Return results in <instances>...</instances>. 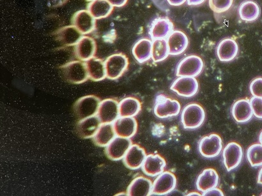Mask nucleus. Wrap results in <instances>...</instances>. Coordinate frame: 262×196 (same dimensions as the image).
<instances>
[{
  "label": "nucleus",
  "mask_w": 262,
  "mask_h": 196,
  "mask_svg": "<svg viewBox=\"0 0 262 196\" xmlns=\"http://www.w3.org/2000/svg\"><path fill=\"white\" fill-rule=\"evenodd\" d=\"M56 36L63 45L72 46L77 45L83 37V34L74 25H71L60 28L56 32Z\"/></svg>",
  "instance_id": "b1692460"
},
{
  "label": "nucleus",
  "mask_w": 262,
  "mask_h": 196,
  "mask_svg": "<svg viewBox=\"0 0 262 196\" xmlns=\"http://www.w3.org/2000/svg\"><path fill=\"white\" fill-rule=\"evenodd\" d=\"M203 196H223L224 194L222 191V190L219 189H217V188H214V189H212L210 190H208L207 192H205L203 193Z\"/></svg>",
  "instance_id": "e433bc0d"
},
{
  "label": "nucleus",
  "mask_w": 262,
  "mask_h": 196,
  "mask_svg": "<svg viewBox=\"0 0 262 196\" xmlns=\"http://www.w3.org/2000/svg\"><path fill=\"white\" fill-rule=\"evenodd\" d=\"M146 157L145 149L138 144H132L124 157V162L128 168L138 169L142 167Z\"/></svg>",
  "instance_id": "aec40b11"
},
{
  "label": "nucleus",
  "mask_w": 262,
  "mask_h": 196,
  "mask_svg": "<svg viewBox=\"0 0 262 196\" xmlns=\"http://www.w3.org/2000/svg\"><path fill=\"white\" fill-rule=\"evenodd\" d=\"M205 2V0H187V4L189 5H194V6L201 5Z\"/></svg>",
  "instance_id": "ea45409f"
},
{
  "label": "nucleus",
  "mask_w": 262,
  "mask_h": 196,
  "mask_svg": "<svg viewBox=\"0 0 262 196\" xmlns=\"http://www.w3.org/2000/svg\"><path fill=\"white\" fill-rule=\"evenodd\" d=\"M253 115L255 117L262 119V98L254 97L250 100Z\"/></svg>",
  "instance_id": "f704fd0d"
},
{
  "label": "nucleus",
  "mask_w": 262,
  "mask_h": 196,
  "mask_svg": "<svg viewBox=\"0 0 262 196\" xmlns=\"http://www.w3.org/2000/svg\"><path fill=\"white\" fill-rule=\"evenodd\" d=\"M204 63L199 56L190 55L182 59L177 66L176 75L178 77H196L204 69Z\"/></svg>",
  "instance_id": "423d86ee"
},
{
  "label": "nucleus",
  "mask_w": 262,
  "mask_h": 196,
  "mask_svg": "<svg viewBox=\"0 0 262 196\" xmlns=\"http://www.w3.org/2000/svg\"><path fill=\"white\" fill-rule=\"evenodd\" d=\"M177 178L171 172L164 171L158 175L153 183L151 194L163 195L169 194L176 189Z\"/></svg>",
  "instance_id": "1a4fd4ad"
},
{
  "label": "nucleus",
  "mask_w": 262,
  "mask_h": 196,
  "mask_svg": "<svg viewBox=\"0 0 262 196\" xmlns=\"http://www.w3.org/2000/svg\"><path fill=\"white\" fill-rule=\"evenodd\" d=\"M133 55L139 63H143L151 58L152 41L148 38H141L133 46Z\"/></svg>",
  "instance_id": "a878e982"
},
{
  "label": "nucleus",
  "mask_w": 262,
  "mask_h": 196,
  "mask_svg": "<svg viewBox=\"0 0 262 196\" xmlns=\"http://www.w3.org/2000/svg\"><path fill=\"white\" fill-rule=\"evenodd\" d=\"M219 175L215 169H205L200 175L196 181L197 189L203 193L216 188L219 184Z\"/></svg>",
  "instance_id": "412c9836"
},
{
  "label": "nucleus",
  "mask_w": 262,
  "mask_h": 196,
  "mask_svg": "<svg viewBox=\"0 0 262 196\" xmlns=\"http://www.w3.org/2000/svg\"><path fill=\"white\" fill-rule=\"evenodd\" d=\"M65 79L72 84H81L89 79L85 63L83 61H73L61 67Z\"/></svg>",
  "instance_id": "7ed1b4c3"
},
{
  "label": "nucleus",
  "mask_w": 262,
  "mask_h": 196,
  "mask_svg": "<svg viewBox=\"0 0 262 196\" xmlns=\"http://www.w3.org/2000/svg\"><path fill=\"white\" fill-rule=\"evenodd\" d=\"M238 15L244 21L252 22L258 19L260 14L258 5L251 0L243 2L238 9Z\"/></svg>",
  "instance_id": "cd10ccee"
},
{
  "label": "nucleus",
  "mask_w": 262,
  "mask_h": 196,
  "mask_svg": "<svg viewBox=\"0 0 262 196\" xmlns=\"http://www.w3.org/2000/svg\"><path fill=\"white\" fill-rule=\"evenodd\" d=\"M247 159L253 167L262 166V144H255L248 149Z\"/></svg>",
  "instance_id": "473e14b6"
},
{
  "label": "nucleus",
  "mask_w": 262,
  "mask_h": 196,
  "mask_svg": "<svg viewBox=\"0 0 262 196\" xmlns=\"http://www.w3.org/2000/svg\"><path fill=\"white\" fill-rule=\"evenodd\" d=\"M258 184L262 185V167L261 169L259 172L258 177Z\"/></svg>",
  "instance_id": "a19ab883"
},
{
  "label": "nucleus",
  "mask_w": 262,
  "mask_h": 196,
  "mask_svg": "<svg viewBox=\"0 0 262 196\" xmlns=\"http://www.w3.org/2000/svg\"><path fill=\"white\" fill-rule=\"evenodd\" d=\"M86 1L92 2V1H94V0H86Z\"/></svg>",
  "instance_id": "a18cd8bd"
},
{
  "label": "nucleus",
  "mask_w": 262,
  "mask_h": 196,
  "mask_svg": "<svg viewBox=\"0 0 262 196\" xmlns=\"http://www.w3.org/2000/svg\"><path fill=\"white\" fill-rule=\"evenodd\" d=\"M114 128L117 136L130 138L135 136L137 132V121L133 117L118 118L114 122Z\"/></svg>",
  "instance_id": "6ab92c4d"
},
{
  "label": "nucleus",
  "mask_w": 262,
  "mask_h": 196,
  "mask_svg": "<svg viewBox=\"0 0 262 196\" xmlns=\"http://www.w3.org/2000/svg\"><path fill=\"white\" fill-rule=\"evenodd\" d=\"M106 77L111 80L119 79L127 69L129 60L122 53L110 56L104 61Z\"/></svg>",
  "instance_id": "20e7f679"
},
{
  "label": "nucleus",
  "mask_w": 262,
  "mask_h": 196,
  "mask_svg": "<svg viewBox=\"0 0 262 196\" xmlns=\"http://www.w3.org/2000/svg\"><path fill=\"white\" fill-rule=\"evenodd\" d=\"M170 89L179 96L192 97L199 92V84L193 77H180L171 84Z\"/></svg>",
  "instance_id": "6e6552de"
},
{
  "label": "nucleus",
  "mask_w": 262,
  "mask_h": 196,
  "mask_svg": "<svg viewBox=\"0 0 262 196\" xmlns=\"http://www.w3.org/2000/svg\"><path fill=\"white\" fill-rule=\"evenodd\" d=\"M97 116L102 123H112L119 116V103L116 100L107 99L101 102Z\"/></svg>",
  "instance_id": "f8f14e48"
},
{
  "label": "nucleus",
  "mask_w": 262,
  "mask_h": 196,
  "mask_svg": "<svg viewBox=\"0 0 262 196\" xmlns=\"http://www.w3.org/2000/svg\"><path fill=\"white\" fill-rule=\"evenodd\" d=\"M114 125L112 123H102L96 135L94 136V141L96 145L100 147H106L111 143L115 138Z\"/></svg>",
  "instance_id": "c85d7f7f"
},
{
  "label": "nucleus",
  "mask_w": 262,
  "mask_h": 196,
  "mask_svg": "<svg viewBox=\"0 0 262 196\" xmlns=\"http://www.w3.org/2000/svg\"><path fill=\"white\" fill-rule=\"evenodd\" d=\"M101 100L95 95H86L77 100L74 105V112L80 121L93 117L98 112Z\"/></svg>",
  "instance_id": "f03ea898"
},
{
  "label": "nucleus",
  "mask_w": 262,
  "mask_h": 196,
  "mask_svg": "<svg viewBox=\"0 0 262 196\" xmlns=\"http://www.w3.org/2000/svg\"><path fill=\"white\" fill-rule=\"evenodd\" d=\"M181 105L177 100L169 99L163 95L157 97L154 112L157 117L167 118L176 117L181 112Z\"/></svg>",
  "instance_id": "39448f33"
},
{
  "label": "nucleus",
  "mask_w": 262,
  "mask_h": 196,
  "mask_svg": "<svg viewBox=\"0 0 262 196\" xmlns=\"http://www.w3.org/2000/svg\"><path fill=\"white\" fill-rule=\"evenodd\" d=\"M169 46V55L178 56L186 50L189 45V39L186 33L182 31L173 30L167 38Z\"/></svg>",
  "instance_id": "4468645a"
},
{
  "label": "nucleus",
  "mask_w": 262,
  "mask_h": 196,
  "mask_svg": "<svg viewBox=\"0 0 262 196\" xmlns=\"http://www.w3.org/2000/svg\"><path fill=\"white\" fill-rule=\"evenodd\" d=\"M114 7L107 0H94L89 5L88 10L96 19H101L111 14Z\"/></svg>",
  "instance_id": "7c9ffc66"
},
{
  "label": "nucleus",
  "mask_w": 262,
  "mask_h": 196,
  "mask_svg": "<svg viewBox=\"0 0 262 196\" xmlns=\"http://www.w3.org/2000/svg\"><path fill=\"white\" fill-rule=\"evenodd\" d=\"M222 149V139L216 134H212L204 137L199 143L200 153L206 158H214L219 156Z\"/></svg>",
  "instance_id": "0eeeda50"
},
{
  "label": "nucleus",
  "mask_w": 262,
  "mask_h": 196,
  "mask_svg": "<svg viewBox=\"0 0 262 196\" xmlns=\"http://www.w3.org/2000/svg\"><path fill=\"white\" fill-rule=\"evenodd\" d=\"M223 162L228 171L237 168L243 157V149L239 144L232 142L225 146L223 152Z\"/></svg>",
  "instance_id": "9d476101"
},
{
  "label": "nucleus",
  "mask_w": 262,
  "mask_h": 196,
  "mask_svg": "<svg viewBox=\"0 0 262 196\" xmlns=\"http://www.w3.org/2000/svg\"><path fill=\"white\" fill-rule=\"evenodd\" d=\"M173 31V24L167 18H157L154 19L149 30L151 40L164 39L168 37Z\"/></svg>",
  "instance_id": "ddd939ff"
},
{
  "label": "nucleus",
  "mask_w": 262,
  "mask_h": 196,
  "mask_svg": "<svg viewBox=\"0 0 262 196\" xmlns=\"http://www.w3.org/2000/svg\"><path fill=\"white\" fill-rule=\"evenodd\" d=\"M205 118L204 108L195 103L186 105L182 111L181 121L185 129H196L203 124Z\"/></svg>",
  "instance_id": "f257e3e1"
},
{
  "label": "nucleus",
  "mask_w": 262,
  "mask_h": 196,
  "mask_svg": "<svg viewBox=\"0 0 262 196\" xmlns=\"http://www.w3.org/2000/svg\"><path fill=\"white\" fill-rule=\"evenodd\" d=\"M141 110V102L135 97H126L119 102L120 117H135L140 112Z\"/></svg>",
  "instance_id": "c756f323"
},
{
  "label": "nucleus",
  "mask_w": 262,
  "mask_h": 196,
  "mask_svg": "<svg viewBox=\"0 0 262 196\" xmlns=\"http://www.w3.org/2000/svg\"><path fill=\"white\" fill-rule=\"evenodd\" d=\"M125 195V193H120V194H118L117 195Z\"/></svg>",
  "instance_id": "c03bdc74"
},
{
  "label": "nucleus",
  "mask_w": 262,
  "mask_h": 196,
  "mask_svg": "<svg viewBox=\"0 0 262 196\" xmlns=\"http://www.w3.org/2000/svg\"><path fill=\"white\" fill-rule=\"evenodd\" d=\"M102 123L97 116L89 117L79 121L77 125V133L83 139L94 138Z\"/></svg>",
  "instance_id": "4be33fe9"
},
{
  "label": "nucleus",
  "mask_w": 262,
  "mask_h": 196,
  "mask_svg": "<svg viewBox=\"0 0 262 196\" xmlns=\"http://www.w3.org/2000/svg\"><path fill=\"white\" fill-rule=\"evenodd\" d=\"M73 24L82 34L86 35L93 32L96 28V19L89 10H81L74 14Z\"/></svg>",
  "instance_id": "a211bd4d"
},
{
  "label": "nucleus",
  "mask_w": 262,
  "mask_h": 196,
  "mask_svg": "<svg viewBox=\"0 0 262 196\" xmlns=\"http://www.w3.org/2000/svg\"><path fill=\"white\" fill-rule=\"evenodd\" d=\"M261 195H262V194H261Z\"/></svg>",
  "instance_id": "49530a36"
},
{
  "label": "nucleus",
  "mask_w": 262,
  "mask_h": 196,
  "mask_svg": "<svg viewBox=\"0 0 262 196\" xmlns=\"http://www.w3.org/2000/svg\"><path fill=\"white\" fill-rule=\"evenodd\" d=\"M113 7H120L124 6L127 0H107Z\"/></svg>",
  "instance_id": "4c0bfd02"
},
{
  "label": "nucleus",
  "mask_w": 262,
  "mask_h": 196,
  "mask_svg": "<svg viewBox=\"0 0 262 196\" xmlns=\"http://www.w3.org/2000/svg\"><path fill=\"white\" fill-rule=\"evenodd\" d=\"M166 166L165 159L159 154L146 156L142 165V171L147 176L154 177L164 172Z\"/></svg>",
  "instance_id": "2eb2a0df"
},
{
  "label": "nucleus",
  "mask_w": 262,
  "mask_h": 196,
  "mask_svg": "<svg viewBox=\"0 0 262 196\" xmlns=\"http://www.w3.org/2000/svg\"><path fill=\"white\" fill-rule=\"evenodd\" d=\"M259 141H260V144H262V131L260 134V136H259Z\"/></svg>",
  "instance_id": "37998d69"
},
{
  "label": "nucleus",
  "mask_w": 262,
  "mask_h": 196,
  "mask_svg": "<svg viewBox=\"0 0 262 196\" xmlns=\"http://www.w3.org/2000/svg\"><path fill=\"white\" fill-rule=\"evenodd\" d=\"M187 195H200L199 193L197 192H191L189 193V194H187Z\"/></svg>",
  "instance_id": "79ce46f5"
},
{
  "label": "nucleus",
  "mask_w": 262,
  "mask_h": 196,
  "mask_svg": "<svg viewBox=\"0 0 262 196\" xmlns=\"http://www.w3.org/2000/svg\"><path fill=\"white\" fill-rule=\"evenodd\" d=\"M233 0H209L210 9L215 13L227 12L232 6Z\"/></svg>",
  "instance_id": "72a5a7b5"
},
{
  "label": "nucleus",
  "mask_w": 262,
  "mask_h": 196,
  "mask_svg": "<svg viewBox=\"0 0 262 196\" xmlns=\"http://www.w3.org/2000/svg\"><path fill=\"white\" fill-rule=\"evenodd\" d=\"M96 41L89 36H83L75 46V55L79 60L86 61L94 57L96 53Z\"/></svg>",
  "instance_id": "dca6fc26"
},
{
  "label": "nucleus",
  "mask_w": 262,
  "mask_h": 196,
  "mask_svg": "<svg viewBox=\"0 0 262 196\" xmlns=\"http://www.w3.org/2000/svg\"><path fill=\"white\" fill-rule=\"evenodd\" d=\"M153 184L151 180L143 177L135 178L127 188L129 196H148L151 194Z\"/></svg>",
  "instance_id": "5701e85b"
},
{
  "label": "nucleus",
  "mask_w": 262,
  "mask_h": 196,
  "mask_svg": "<svg viewBox=\"0 0 262 196\" xmlns=\"http://www.w3.org/2000/svg\"><path fill=\"white\" fill-rule=\"evenodd\" d=\"M187 0H167V2L171 6H181Z\"/></svg>",
  "instance_id": "58836bf2"
},
{
  "label": "nucleus",
  "mask_w": 262,
  "mask_h": 196,
  "mask_svg": "<svg viewBox=\"0 0 262 196\" xmlns=\"http://www.w3.org/2000/svg\"><path fill=\"white\" fill-rule=\"evenodd\" d=\"M131 145L132 142L130 138L118 136L106 146V156L112 161H119L124 159Z\"/></svg>",
  "instance_id": "9b49d317"
},
{
  "label": "nucleus",
  "mask_w": 262,
  "mask_h": 196,
  "mask_svg": "<svg viewBox=\"0 0 262 196\" xmlns=\"http://www.w3.org/2000/svg\"><path fill=\"white\" fill-rule=\"evenodd\" d=\"M232 114L237 123L248 122L252 118L253 115L250 101L241 99L235 102L232 107Z\"/></svg>",
  "instance_id": "393cba45"
},
{
  "label": "nucleus",
  "mask_w": 262,
  "mask_h": 196,
  "mask_svg": "<svg viewBox=\"0 0 262 196\" xmlns=\"http://www.w3.org/2000/svg\"><path fill=\"white\" fill-rule=\"evenodd\" d=\"M238 52V46L233 38L222 40L217 45L216 54L218 59L222 62H229L235 59Z\"/></svg>",
  "instance_id": "f3484780"
},
{
  "label": "nucleus",
  "mask_w": 262,
  "mask_h": 196,
  "mask_svg": "<svg viewBox=\"0 0 262 196\" xmlns=\"http://www.w3.org/2000/svg\"><path fill=\"white\" fill-rule=\"evenodd\" d=\"M250 92L253 97L262 98V78L254 79L250 84Z\"/></svg>",
  "instance_id": "c9c22d12"
},
{
  "label": "nucleus",
  "mask_w": 262,
  "mask_h": 196,
  "mask_svg": "<svg viewBox=\"0 0 262 196\" xmlns=\"http://www.w3.org/2000/svg\"><path fill=\"white\" fill-rule=\"evenodd\" d=\"M89 78L94 81H100L106 77V69L103 61L97 58H92L85 62Z\"/></svg>",
  "instance_id": "bb28decb"
},
{
  "label": "nucleus",
  "mask_w": 262,
  "mask_h": 196,
  "mask_svg": "<svg viewBox=\"0 0 262 196\" xmlns=\"http://www.w3.org/2000/svg\"><path fill=\"white\" fill-rule=\"evenodd\" d=\"M169 55V46L166 38L153 40L151 58L154 62H161L166 60Z\"/></svg>",
  "instance_id": "2f4dec72"
}]
</instances>
